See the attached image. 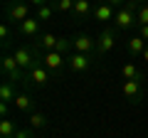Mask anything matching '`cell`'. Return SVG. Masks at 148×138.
I'll return each instance as SVG.
<instances>
[{
  "mask_svg": "<svg viewBox=\"0 0 148 138\" xmlns=\"http://www.w3.org/2000/svg\"><path fill=\"white\" fill-rule=\"evenodd\" d=\"M67 64H69V69L72 72H86V69L91 67V59H89V54H82V52H74V54H69L67 57Z\"/></svg>",
  "mask_w": 148,
  "mask_h": 138,
  "instance_id": "5",
  "label": "cell"
},
{
  "mask_svg": "<svg viewBox=\"0 0 148 138\" xmlns=\"http://www.w3.org/2000/svg\"><path fill=\"white\" fill-rule=\"evenodd\" d=\"M138 35H141V37H143V40H146V42H148V25H143L141 30H138Z\"/></svg>",
  "mask_w": 148,
  "mask_h": 138,
  "instance_id": "27",
  "label": "cell"
},
{
  "mask_svg": "<svg viewBox=\"0 0 148 138\" xmlns=\"http://www.w3.org/2000/svg\"><path fill=\"white\" fill-rule=\"evenodd\" d=\"M114 5H109V3H101V5H96L94 8V20H99V22H109V20H114Z\"/></svg>",
  "mask_w": 148,
  "mask_h": 138,
  "instance_id": "11",
  "label": "cell"
},
{
  "mask_svg": "<svg viewBox=\"0 0 148 138\" xmlns=\"http://www.w3.org/2000/svg\"><path fill=\"white\" fill-rule=\"evenodd\" d=\"M30 3H32L35 8H42V5H47V0H30Z\"/></svg>",
  "mask_w": 148,
  "mask_h": 138,
  "instance_id": "29",
  "label": "cell"
},
{
  "mask_svg": "<svg viewBox=\"0 0 148 138\" xmlns=\"http://www.w3.org/2000/svg\"><path fill=\"white\" fill-rule=\"evenodd\" d=\"M0 116L8 118V101H0Z\"/></svg>",
  "mask_w": 148,
  "mask_h": 138,
  "instance_id": "26",
  "label": "cell"
},
{
  "mask_svg": "<svg viewBox=\"0 0 148 138\" xmlns=\"http://www.w3.org/2000/svg\"><path fill=\"white\" fill-rule=\"evenodd\" d=\"M45 123H47V118H45V113H40V111H32L30 113V128H42Z\"/></svg>",
  "mask_w": 148,
  "mask_h": 138,
  "instance_id": "20",
  "label": "cell"
},
{
  "mask_svg": "<svg viewBox=\"0 0 148 138\" xmlns=\"http://www.w3.org/2000/svg\"><path fill=\"white\" fill-rule=\"evenodd\" d=\"M15 81H10V79H5L3 84H0V101H15Z\"/></svg>",
  "mask_w": 148,
  "mask_h": 138,
  "instance_id": "13",
  "label": "cell"
},
{
  "mask_svg": "<svg viewBox=\"0 0 148 138\" xmlns=\"http://www.w3.org/2000/svg\"><path fill=\"white\" fill-rule=\"evenodd\" d=\"M126 47H128V52H131V54H143V49H146L148 44H146V40H143L141 35H133V37L128 40Z\"/></svg>",
  "mask_w": 148,
  "mask_h": 138,
  "instance_id": "15",
  "label": "cell"
},
{
  "mask_svg": "<svg viewBox=\"0 0 148 138\" xmlns=\"http://www.w3.org/2000/svg\"><path fill=\"white\" fill-rule=\"evenodd\" d=\"M0 37H3V42H8V37H10V27H8L5 22L0 25Z\"/></svg>",
  "mask_w": 148,
  "mask_h": 138,
  "instance_id": "25",
  "label": "cell"
},
{
  "mask_svg": "<svg viewBox=\"0 0 148 138\" xmlns=\"http://www.w3.org/2000/svg\"><path fill=\"white\" fill-rule=\"evenodd\" d=\"M141 57H143V59H146V62H148V47L143 49V54H141Z\"/></svg>",
  "mask_w": 148,
  "mask_h": 138,
  "instance_id": "31",
  "label": "cell"
},
{
  "mask_svg": "<svg viewBox=\"0 0 148 138\" xmlns=\"http://www.w3.org/2000/svg\"><path fill=\"white\" fill-rule=\"evenodd\" d=\"M74 15H79V17L94 15V10H91V3H89V0H74Z\"/></svg>",
  "mask_w": 148,
  "mask_h": 138,
  "instance_id": "18",
  "label": "cell"
},
{
  "mask_svg": "<svg viewBox=\"0 0 148 138\" xmlns=\"http://www.w3.org/2000/svg\"><path fill=\"white\" fill-rule=\"evenodd\" d=\"M136 0L133 3H126V5H121L116 10V15H114V25L119 27V30H131L133 25H138V20H136Z\"/></svg>",
  "mask_w": 148,
  "mask_h": 138,
  "instance_id": "1",
  "label": "cell"
},
{
  "mask_svg": "<svg viewBox=\"0 0 148 138\" xmlns=\"http://www.w3.org/2000/svg\"><path fill=\"white\" fill-rule=\"evenodd\" d=\"M40 32V17H27L20 22V35L22 37H35Z\"/></svg>",
  "mask_w": 148,
  "mask_h": 138,
  "instance_id": "10",
  "label": "cell"
},
{
  "mask_svg": "<svg viewBox=\"0 0 148 138\" xmlns=\"http://www.w3.org/2000/svg\"><path fill=\"white\" fill-rule=\"evenodd\" d=\"M136 20H138V27L148 25V5H141V8H138V12H136Z\"/></svg>",
  "mask_w": 148,
  "mask_h": 138,
  "instance_id": "24",
  "label": "cell"
},
{
  "mask_svg": "<svg viewBox=\"0 0 148 138\" xmlns=\"http://www.w3.org/2000/svg\"><path fill=\"white\" fill-rule=\"evenodd\" d=\"M30 79H32V84L42 86V84H47V81H49V72H47L45 67H40V64L35 62V67L30 69Z\"/></svg>",
  "mask_w": 148,
  "mask_h": 138,
  "instance_id": "12",
  "label": "cell"
},
{
  "mask_svg": "<svg viewBox=\"0 0 148 138\" xmlns=\"http://www.w3.org/2000/svg\"><path fill=\"white\" fill-rule=\"evenodd\" d=\"M57 40H59V37H54L52 32H45L35 47H37V49H45V52H54V47H57Z\"/></svg>",
  "mask_w": 148,
  "mask_h": 138,
  "instance_id": "14",
  "label": "cell"
},
{
  "mask_svg": "<svg viewBox=\"0 0 148 138\" xmlns=\"http://www.w3.org/2000/svg\"><path fill=\"white\" fill-rule=\"evenodd\" d=\"M114 47H116V32L114 30H104L99 37H96V52L99 54H109Z\"/></svg>",
  "mask_w": 148,
  "mask_h": 138,
  "instance_id": "4",
  "label": "cell"
},
{
  "mask_svg": "<svg viewBox=\"0 0 148 138\" xmlns=\"http://www.w3.org/2000/svg\"><path fill=\"white\" fill-rule=\"evenodd\" d=\"M17 131H20V128H15V123H12L10 118H3V121H0V138H15Z\"/></svg>",
  "mask_w": 148,
  "mask_h": 138,
  "instance_id": "16",
  "label": "cell"
},
{
  "mask_svg": "<svg viewBox=\"0 0 148 138\" xmlns=\"http://www.w3.org/2000/svg\"><path fill=\"white\" fill-rule=\"evenodd\" d=\"M121 74L126 81H141V69L133 67V64H123L121 67Z\"/></svg>",
  "mask_w": 148,
  "mask_h": 138,
  "instance_id": "17",
  "label": "cell"
},
{
  "mask_svg": "<svg viewBox=\"0 0 148 138\" xmlns=\"http://www.w3.org/2000/svg\"><path fill=\"white\" fill-rule=\"evenodd\" d=\"M8 17L15 22H22L30 17V8H27V3H15V5H10V10H8Z\"/></svg>",
  "mask_w": 148,
  "mask_h": 138,
  "instance_id": "9",
  "label": "cell"
},
{
  "mask_svg": "<svg viewBox=\"0 0 148 138\" xmlns=\"http://www.w3.org/2000/svg\"><path fill=\"white\" fill-rule=\"evenodd\" d=\"M136 3H138V5H146V0H136Z\"/></svg>",
  "mask_w": 148,
  "mask_h": 138,
  "instance_id": "32",
  "label": "cell"
},
{
  "mask_svg": "<svg viewBox=\"0 0 148 138\" xmlns=\"http://www.w3.org/2000/svg\"><path fill=\"white\" fill-rule=\"evenodd\" d=\"M104 3H109V5H123V0H104Z\"/></svg>",
  "mask_w": 148,
  "mask_h": 138,
  "instance_id": "30",
  "label": "cell"
},
{
  "mask_svg": "<svg viewBox=\"0 0 148 138\" xmlns=\"http://www.w3.org/2000/svg\"><path fill=\"white\" fill-rule=\"evenodd\" d=\"M15 59H17V64H20L22 69H32L35 62H37V54H35V49H30V47H17L15 49Z\"/></svg>",
  "mask_w": 148,
  "mask_h": 138,
  "instance_id": "6",
  "label": "cell"
},
{
  "mask_svg": "<svg viewBox=\"0 0 148 138\" xmlns=\"http://www.w3.org/2000/svg\"><path fill=\"white\" fill-rule=\"evenodd\" d=\"M121 91H123V96H126L131 104H138L141 101V81H123V86H121Z\"/></svg>",
  "mask_w": 148,
  "mask_h": 138,
  "instance_id": "7",
  "label": "cell"
},
{
  "mask_svg": "<svg viewBox=\"0 0 148 138\" xmlns=\"http://www.w3.org/2000/svg\"><path fill=\"white\" fill-rule=\"evenodd\" d=\"M15 138H32V136H30V131H17Z\"/></svg>",
  "mask_w": 148,
  "mask_h": 138,
  "instance_id": "28",
  "label": "cell"
},
{
  "mask_svg": "<svg viewBox=\"0 0 148 138\" xmlns=\"http://www.w3.org/2000/svg\"><path fill=\"white\" fill-rule=\"evenodd\" d=\"M52 15H54V5L49 3V5H42V8H37V15H35V17H40V20H49Z\"/></svg>",
  "mask_w": 148,
  "mask_h": 138,
  "instance_id": "22",
  "label": "cell"
},
{
  "mask_svg": "<svg viewBox=\"0 0 148 138\" xmlns=\"http://www.w3.org/2000/svg\"><path fill=\"white\" fill-rule=\"evenodd\" d=\"M3 74H5V79L15 81V84L22 79V67L17 64L15 54H5V57H3Z\"/></svg>",
  "mask_w": 148,
  "mask_h": 138,
  "instance_id": "3",
  "label": "cell"
},
{
  "mask_svg": "<svg viewBox=\"0 0 148 138\" xmlns=\"http://www.w3.org/2000/svg\"><path fill=\"white\" fill-rule=\"evenodd\" d=\"M35 54H37V59L42 62V67L47 69V72H54V74H59V69L64 67V54H59V52H45V54H40L35 49Z\"/></svg>",
  "mask_w": 148,
  "mask_h": 138,
  "instance_id": "2",
  "label": "cell"
},
{
  "mask_svg": "<svg viewBox=\"0 0 148 138\" xmlns=\"http://www.w3.org/2000/svg\"><path fill=\"white\" fill-rule=\"evenodd\" d=\"M54 10L59 12H67V10H74V0H52Z\"/></svg>",
  "mask_w": 148,
  "mask_h": 138,
  "instance_id": "23",
  "label": "cell"
},
{
  "mask_svg": "<svg viewBox=\"0 0 148 138\" xmlns=\"http://www.w3.org/2000/svg\"><path fill=\"white\" fill-rule=\"evenodd\" d=\"M74 52H82V54H89L91 49L96 47V40L89 37V35H79V37H74Z\"/></svg>",
  "mask_w": 148,
  "mask_h": 138,
  "instance_id": "8",
  "label": "cell"
},
{
  "mask_svg": "<svg viewBox=\"0 0 148 138\" xmlns=\"http://www.w3.org/2000/svg\"><path fill=\"white\" fill-rule=\"evenodd\" d=\"M12 104H15L17 111H30V109H32V101H30V96H27V94H17Z\"/></svg>",
  "mask_w": 148,
  "mask_h": 138,
  "instance_id": "19",
  "label": "cell"
},
{
  "mask_svg": "<svg viewBox=\"0 0 148 138\" xmlns=\"http://www.w3.org/2000/svg\"><path fill=\"white\" fill-rule=\"evenodd\" d=\"M69 49H74V42L69 37H59L57 40V47H54V52H59V54H67Z\"/></svg>",
  "mask_w": 148,
  "mask_h": 138,
  "instance_id": "21",
  "label": "cell"
}]
</instances>
